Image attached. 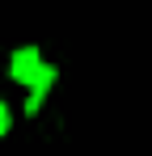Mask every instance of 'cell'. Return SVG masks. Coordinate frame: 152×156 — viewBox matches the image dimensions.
<instances>
[{
  "instance_id": "6da1fadb",
  "label": "cell",
  "mask_w": 152,
  "mask_h": 156,
  "mask_svg": "<svg viewBox=\"0 0 152 156\" xmlns=\"http://www.w3.org/2000/svg\"><path fill=\"white\" fill-rule=\"evenodd\" d=\"M9 76L30 89V97H25V114H38L42 101H47V93H51V84L59 80V72H55V63L42 59L38 47H17V51L9 55Z\"/></svg>"
},
{
  "instance_id": "7a4b0ae2",
  "label": "cell",
  "mask_w": 152,
  "mask_h": 156,
  "mask_svg": "<svg viewBox=\"0 0 152 156\" xmlns=\"http://www.w3.org/2000/svg\"><path fill=\"white\" fill-rule=\"evenodd\" d=\"M13 131V110H9V101L0 97V135H9Z\"/></svg>"
}]
</instances>
